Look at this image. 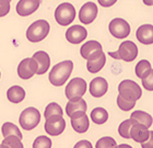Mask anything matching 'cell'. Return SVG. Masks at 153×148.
Instances as JSON below:
<instances>
[{
    "mask_svg": "<svg viewBox=\"0 0 153 148\" xmlns=\"http://www.w3.org/2000/svg\"><path fill=\"white\" fill-rule=\"evenodd\" d=\"M74 69V63L71 61H64L53 66L48 79L55 87H60L66 84Z\"/></svg>",
    "mask_w": 153,
    "mask_h": 148,
    "instance_id": "6da1fadb",
    "label": "cell"
},
{
    "mask_svg": "<svg viewBox=\"0 0 153 148\" xmlns=\"http://www.w3.org/2000/svg\"><path fill=\"white\" fill-rule=\"evenodd\" d=\"M51 25L46 20H37L26 30V39L32 43H38L48 35Z\"/></svg>",
    "mask_w": 153,
    "mask_h": 148,
    "instance_id": "7a4b0ae2",
    "label": "cell"
},
{
    "mask_svg": "<svg viewBox=\"0 0 153 148\" xmlns=\"http://www.w3.org/2000/svg\"><path fill=\"white\" fill-rule=\"evenodd\" d=\"M109 56L115 59H121L124 61L130 63L134 61L138 56V47L131 41H125L119 45L117 52H109Z\"/></svg>",
    "mask_w": 153,
    "mask_h": 148,
    "instance_id": "3957f363",
    "label": "cell"
},
{
    "mask_svg": "<svg viewBox=\"0 0 153 148\" xmlns=\"http://www.w3.org/2000/svg\"><path fill=\"white\" fill-rule=\"evenodd\" d=\"M118 92L119 96L128 101L136 102L140 99L142 96V90L140 89V86L134 82V80H123L118 86Z\"/></svg>",
    "mask_w": 153,
    "mask_h": 148,
    "instance_id": "277c9868",
    "label": "cell"
},
{
    "mask_svg": "<svg viewBox=\"0 0 153 148\" xmlns=\"http://www.w3.org/2000/svg\"><path fill=\"white\" fill-rule=\"evenodd\" d=\"M76 18V9L69 2H62L55 10V20L61 26L70 25Z\"/></svg>",
    "mask_w": 153,
    "mask_h": 148,
    "instance_id": "5b68a950",
    "label": "cell"
},
{
    "mask_svg": "<svg viewBox=\"0 0 153 148\" xmlns=\"http://www.w3.org/2000/svg\"><path fill=\"white\" fill-rule=\"evenodd\" d=\"M41 121V113L37 109L30 106L23 110L19 117V123L21 127L25 131H32L38 125Z\"/></svg>",
    "mask_w": 153,
    "mask_h": 148,
    "instance_id": "8992f818",
    "label": "cell"
},
{
    "mask_svg": "<svg viewBox=\"0 0 153 148\" xmlns=\"http://www.w3.org/2000/svg\"><path fill=\"white\" fill-rule=\"evenodd\" d=\"M86 87L88 86H86L85 80H83L82 78H74L66 87V90H65L66 97L69 100L80 99L86 92Z\"/></svg>",
    "mask_w": 153,
    "mask_h": 148,
    "instance_id": "52a82bcc",
    "label": "cell"
},
{
    "mask_svg": "<svg viewBox=\"0 0 153 148\" xmlns=\"http://www.w3.org/2000/svg\"><path fill=\"white\" fill-rule=\"evenodd\" d=\"M45 132L51 136H58L64 132L66 129V121L62 117V115H51L46 119L45 122Z\"/></svg>",
    "mask_w": 153,
    "mask_h": 148,
    "instance_id": "ba28073f",
    "label": "cell"
},
{
    "mask_svg": "<svg viewBox=\"0 0 153 148\" xmlns=\"http://www.w3.org/2000/svg\"><path fill=\"white\" fill-rule=\"evenodd\" d=\"M37 61L33 57L24 58L18 66V76L23 80H27L32 78L37 73Z\"/></svg>",
    "mask_w": 153,
    "mask_h": 148,
    "instance_id": "9c48e42d",
    "label": "cell"
},
{
    "mask_svg": "<svg viewBox=\"0 0 153 148\" xmlns=\"http://www.w3.org/2000/svg\"><path fill=\"white\" fill-rule=\"evenodd\" d=\"M109 32L116 39H125L130 34V25L126 20L116 18L109 22Z\"/></svg>",
    "mask_w": 153,
    "mask_h": 148,
    "instance_id": "30bf717a",
    "label": "cell"
},
{
    "mask_svg": "<svg viewBox=\"0 0 153 148\" xmlns=\"http://www.w3.org/2000/svg\"><path fill=\"white\" fill-rule=\"evenodd\" d=\"M86 61H88L86 63L88 71H90L91 74H96V73L101 71L106 63V57L103 49L94 52L93 54H91L86 58Z\"/></svg>",
    "mask_w": 153,
    "mask_h": 148,
    "instance_id": "8fae6325",
    "label": "cell"
},
{
    "mask_svg": "<svg viewBox=\"0 0 153 148\" xmlns=\"http://www.w3.org/2000/svg\"><path fill=\"white\" fill-rule=\"evenodd\" d=\"M70 120H71V126H72V129L76 133L83 134V133L88 132L90 126V121L85 112L80 111V112L74 113L70 116Z\"/></svg>",
    "mask_w": 153,
    "mask_h": 148,
    "instance_id": "7c38bea8",
    "label": "cell"
},
{
    "mask_svg": "<svg viewBox=\"0 0 153 148\" xmlns=\"http://www.w3.org/2000/svg\"><path fill=\"white\" fill-rule=\"evenodd\" d=\"M99 9L94 2L84 3L79 11V20L83 24H90L92 23L97 16Z\"/></svg>",
    "mask_w": 153,
    "mask_h": 148,
    "instance_id": "4fadbf2b",
    "label": "cell"
},
{
    "mask_svg": "<svg viewBox=\"0 0 153 148\" xmlns=\"http://www.w3.org/2000/svg\"><path fill=\"white\" fill-rule=\"evenodd\" d=\"M88 36V31L82 25H72L66 32V39L71 44H79Z\"/></svg>",
    "mask_w": 153,
    "mask_h": 148,
    "instance_id": "5bb4252c",
    "label": "cell"
},
{
    "mask_svg": "<svg viewBox=\"0 0 153 148\" xmlns=\"http://www.w3.org/2000/svg\"><path fill=\"white\" fill-rule=\"evenodd\" d=\"M41 0H20L16 4V13L21 16H27L39 8Z\"/></svg>",
    "mask_w": 153,
    "mask_h": 148,
    "instance_id": "9a60e30c",
    "label": "cell"
},
{
    "mask_svg": "<svg viewBox=\"0 0 153 148\" xmlns=\"http://www.w3.org/2000/svg\"><path fill=\"white\" fill-rule=\"evenodd\" d=\"M108 90V84L103 77H96L90 82V93L94 98H101L105 96Z\"/></svg>",
    "mask_w": 153,
    "mask_h": 148,
    "instance_id": "2e32d148",
    "label": "cell"
},
{
    "mask_svg": "<svg viewBox=\"0 0 153 148\" xmlns=\"http://www.w3.org/2000/svg\"><path fill=\"white\" fill-rule=\"evenodd\" d=\"M150 136V131L147 126L142 125L140 123L136 122L132 125L130 129V138H132L134 142L143 143L146 142Z\"/></svg>",
    "mask_w": 153,
    "mask_h": 148,
    "instance_id": "e0dca14e",
    "label": "cell"
},
{
    "mask_svg": "<svg viewBox=\"0 0 153 148\" xmlns=\"http://www.w3.org/2000/svg\"><path fill=\"white\" fill-rule=\"evenodd\" d=\"M136 36L141 44H144V45L153 44V25L151 24L141 25L140 28H138Z\"/></svg>",
    "mask_w": 153,
    "mask_h": 148,
    "instance_id": "ac0fdd59",
    "label": "cell"
},
{
    "mask_svg": "<svg viewBox=\"0 0 153 148\" xmlns=\"http://www.w3.org/2000/svg\"><path fill=\"white\" fill-rule=\"evenodd\" d=\"M32 57L37 61V65H38V69L36 74L44 75L45 73L48 70L49 66H51V58H49V55L44 51H38V52H36L35 54H33Z\"/></svg>",
    "mask_w": 153,
    "mask_h": 148,
    "instance_id": "d6986e66",
    "label": "cell"
},
{
    "mask_svg": "<svg viewBox=\"0 0 153 148\" xmlns=\"http://www.w3.org/2000/svg\"><path fill=\"white\" fill-rule=\"evenodd\" d=\"M86 109H88L86 102L82 98L76 99V100H69V102H68L67 105H66V113H67V115L70 117V116L76 112H80V111L85 112Z\"/></svg>",
    "mask_w": 153,
    "mask_h": 148,
    "instance_id": "ffe728a7",
    "label": "cell"
},
{
    "mask_svg": "<svg viewBox=\"0 0 153 148\" xmlns=\"http://www.w3.org/2000/svg\"><path fill=\"white\" fill-rule=\"evenodd\" d=\"M7 98L12 103L22 102L25 98V90L20 86H12L7 91Z\"/></svg>",
    "mask_w": 153,
    "mask_h": 148,
    "instance_id": "44dd1931",
    "label": "cell"
},
{
    "mask_svg": "<svg viewBox=\"0 0 153 148\" xmlns=\"http://www.w3.org/2000/svg\"><path fill=\"white\" fill-rule=\"evenodd\" d=\"M100 49H103L101 43H99L97 41H88L86 43H84L82 46H81V49H80V54L84 59L89 57L90 55L93 54L94 52L100 51Z\"/></svg>",
    "mask_w": 153,
    "mask_h": 148,
    "instance_id": "7402d4cb",
    "label": "cell"
},
{
    "mask_svg": "<svg viewBox=\"0 0 153 148\" xmlns=\"http://www.w3.org/2000/svg\"><path fill=\"white\" fill-rule=\"evenodd\" d=\"M130 119L136 120L138 123H140V124H142V125L147 126L148 129L152 125V123H153L152 116H151L149 113L144 112V111H140V110L134 111V112L131 113Z\"/></svg>",
    "mask_w": 153,
    "mask_h": 148,
    "instance_id": "603a6c76",
    "label": "cell"
},
{
    "mask_svg": "<svg viewBox=\"0 0 153 148\" xmlns=\"http://www.w3.org/2000/svg\"><path fill=\"white\" fill-rule=\"evenodd\" d=\"M91 119L95 124H104L108 120V112L104 108H95L91 112Z\"/></svg>",
    "mask_w": 153,
    "mask_h": 148,
    "instance_id": "cb8c5ba5",
    "label": "cell"
},
{
    "mask_svg": "<svg viewBox=\"0 0 153 148\" xmlns=\"http://www.w3.org/2000/svg\"><path fill=\"white\" fill-rule=\"evenodd\" d=\"M151 64L149 63V61H146V59H142L136 65V68H134V70H136V75H137L138 78H140V79H143L146 76L149 75V73L151 71Z\"/></svg>",
    "mask_w": 153,
    "mask_h": 148,
    "instance_id": "d4e9b609",
    "label": "cell"
},
{
    "mask_svg": "<svg viewBox=\"0 0 153 148\" xmlns=\"http://www.w3.org/2000/svg\"><path fill=\"white\" fill-rule=\"evenodd\" d=\"M1 133H2L3 137H7V136L10 135H16L19 136L20 138H22V133L20 132L19 127L11 122L3 123L2 127H1Z\"/></svg>",
    "mask_w": 153,
    "mask_h": 148,
    "instance_id": "484cf974",
    "label": "cell"
},
{
    "mask_svg": "<svg viewBox=\"0 0 153 148\" xmlns=\"http://www.w3.org/2000/svg\"><path fill=\"white\" fill-rule=\"evenodd\" d=\"M137 122L136 120L134 119H129V120H125L124 122H121V124L118 127V133L121 137L124 138H130V129L132 127L134 123Z\"/></svg>",
    "mask_w": 153,
    "mask_h": 148,
    "instance_id": "4316f807",
    "label": "cell"
},
{
    "mask_svg": "<svg viewBox=\"0 0 153 148\" xmlns=\"http://www.w3.org/2000/svg\"><path fill=\"white\" fill-rule=\"evenodd\" d=\"M21 139L19 136L16 135H10L4 137V139L2 141V144L7 145L9 148H24L23 144L21 142Z\"/></svg>",
    "mask_w": 153,
    "mask_h": 148,
    "instance_id": "83f0119b",
    "label": "cell"
},
{
    "mask_svg": "<svg viewBox=\"0 0 153 148\" xmlns=\"http://www.w3.org/2000/svg\"><path fill=\"white\" fill-rule=\"evenodd\" d=\"M55 114L62 115V109H61V106L59 105L58 103L51 102L46 106L45 112H44V116H45V119H47V117H49L51 115H55Z\"/></svg>",
    "mask_w": 153,
    "mask_h": 148,
    "instance_id": "f1b7e54d",
    "label": "cell"
},
{
    "mask_svg": "<svg viewBox=\"0 0 153 148\" xmlns=\"http://www.w3.org/2000/svg\"><path fill=\"white\" fill-rule=\"evenodd\" d=\"M116 146H117V143H116V141L113 137L105 136V137L100 138L96 142L95 148H115Z\"/></svg>",
    "mask_w": 153,
    "mask_h": 148,
    "instance_id": "f546056e",
    "label": "cell"
},
{
    "mask_svg": "<svg viewBox=\"0 0 153 148\" xmlns=\"http://www.w3.org/2000/svg\"><path fill=\"white\" fill-rule=\"evenodd\" d=\"M33 148H51V139L47 136H38L33 143Z\"/></svg>",
    "mask_w": 153,
    "mask_h": 148,
    "instance_id": "4dcf8cb0",
    "label": "cell"
},
{
    "mask_svg": "<svg viewBox=\"0 0 153 148\" xmlns=\"http://www.w3.org/2000/svg\"><path fill=\"white\" fill-rule=\"evenodd\" d=\"M117 105L119 106V109L123 110V111H130L131 109H134L136 106V102H132V101H128V100L121 98L119 94L117 96Z\"/></svg>",
    "mask_w": 153,
    "mask_h": 148,
    "instance_id": "1f68e13d",
    "label": "cell"
},
{
    "mask_svg": "<svg viewBox=\"0 0 153 148\" xmlns=\"http://www.w3.org/2000/svg\"><path fill=\"white\" fill-rule=\"evenodd\" d=\"M142 86L146 90L153 91V69H151L149 75L142 79Z\"/></svg>",
    "mask_w": 153,
    "mask_h": 148,
    "instance_id": "d6a6232c",
    "label": "cell"
},
{
    "mask_svg": "<svg viewBox=\"0 0 153 148\" xmlns=\"http://www.w3.org/2000/svg\"><path fill=\"white\" fill-rule=\"evenodd\" d=\"M10 11V0H0V18L7 16Z\"/></svg>",
    "mask_w": 153,
    "mask_h": 148,
    "instance_id": "836d02e7",
    "label": "cell"
},
{
    "mask_svg": "<svg viewBox=\"0 0 153 148\" xmlns=\"http://www.w3.org/2000/svg\"><path fill=\"white\" fill-rule=\"evenodd\" d=\"M142 148H153V131H150V136L146 142L141 143Z\"/></svg>",
    "mask_w": 153,
    "mask_h": 148,
    "instance_id": "e575fe53",
    "label": "cell"
},
{
    "mask_svg": "<svg viewBox=\"0 0 153 148\" xmlns=\"http://www.w3.org/2000/svg\"><path fill=\"white\" fill-rule=\"evenodd\" d=\"M74 148H93L92 144L86 141V139H83V141H80L74 146Z\"/></svg>",
    "mask_w": 153,
    "mask_h": 148,
    "instance_id": "d590c367",
    "label": "cell"
},
{
    "mask_svg": "<svg viewBox=\"0 0 153 148\" xmlns=\"http://www.w3.org/2000/svg\"><path fill=\"white\" fill-rule=\"evenodd\" d=\"M99 3L102 7H105V8H108V7H112L113 4L116 3L117 0H97Z\"/></svg>",
    "mask_w": 153,
    "mask_h": 148,
    "instance_id": "8d00e7d4",
    "label": "cell"
},
{
    "mask_svg": "<svg viewBox=\"0 0 153 148\" xmlns=\"http://www.w3.org/2000/svg\"><path fill=\"white\" fill-rule=\"evenodd\" d=\"M115 148H132L130 145H128V144H121V145H117Z\"/></svg>",
    "mask_w": 153,
    "mask_h": 148,
    "instance_id": "74e56055",
    "label": "cell"
},
{
    "mask_svg": "<svg viewBox=\"0 0 153 148\" xmlns=\"http://www.w3.org/2000/svg\"><path fill=\"white\" fill-rule=\"evenodd\" d=\"M143 2L147 6H153V0H143Z\"/></svg>",
    "mask_w": 153,
    "mask_h": 148,
    "instance_id": "f35d334b",
    "label": "cell"
},
{
    "mask_svg": "<svg viewBox=\"0 0 153 148\" xmlns=\"http://www.w3.org/2000/svg\"><path fill=\"white\" fill-rule=\"evenodd\" d=\"M0 148H9V147H8L7 145H4V144H2V143H1V144H0Z\"/></svg>",
    "mask_w": 153,
    "mask_h": 148,
    "instance_id": "ab89813d",
    "label": "cell"
},
{
    "mask_svg": "<svg viewBox=\"0 0 153 148\" xmlns=\"http://www.w3.org/2000/svg\"><path fill=\"white\" fill-rule=\"evenodd\" d=\"M0 77H1V74H0Z\"/></svg>",
    "mask_w": 153,
    "mask_h": 148,
    "instance_id": "60d3db41",
    "label": "cell"
},
{
    "mask_svg": "<svg viewBox=\"0 0 153 148\" xmlns=\"http://www.w3.org/2000/svg\"><path fill=\"white\" fill-rule=\"evenodd\" d=\"M10 1H11V0H10Z\"/></svg>",
    "mask_w": 153,
    "mask_h": 148,
    "instance_id": "b9f144b4",
    "label": "cell"
}]
</instances>
